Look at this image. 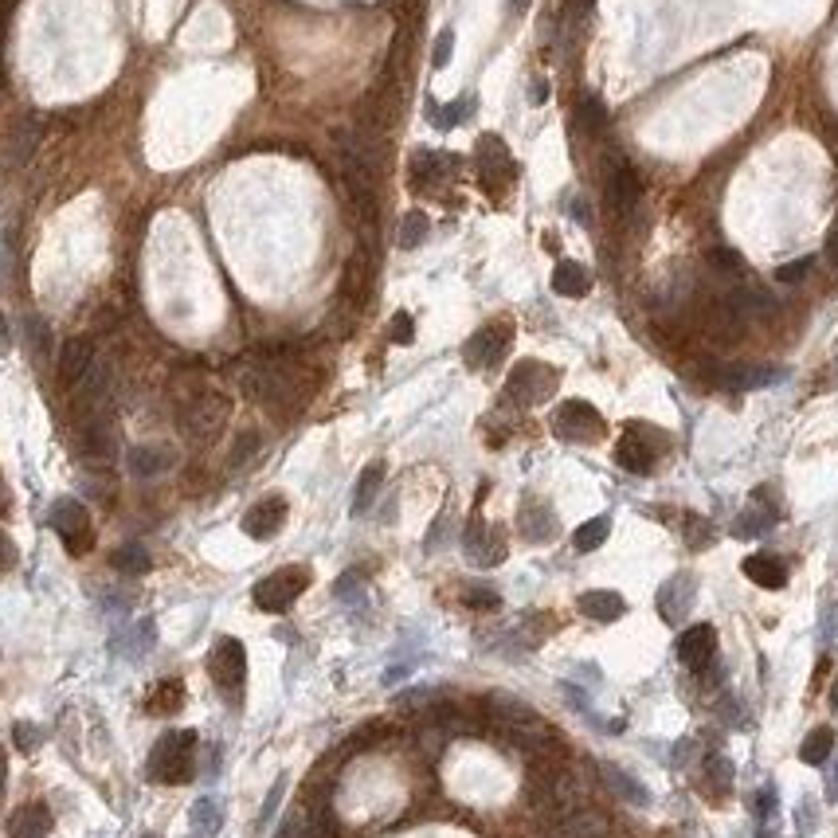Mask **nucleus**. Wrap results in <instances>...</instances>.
Returning <instances> with one entry per match:
<instances>
[{
    "label": "nucleus",
    "mask_w": 838,
    "mask_h": 838,
    "mask_svg": "<svg viewBox=\"0 0 838 838\" xmlns=\"http://www.w3.org/2000/svg\"><path fill=\"white\" fill-rule=\"evenodd\" d=\"M177 710H185V682L180 678H161L153 690H149V698H146V713H177Z\"/></svg>",
    "instance_id": "393cba45"
},
{
    "label": "nucleus",
    "mask_w": 838,
    "mask_h": 838,
    "mask_svg": "<svg viewBox=\"0 0 838 838\" xmlns=\"http://www.w3.org/2000/svg\"><path fill=\"white\" fill-rule=\"evenodd\" d=\"M357 580H361L357 572H345L342 580H337V588H333V592H337V599H353V596H357V588H361Z\"/></svg>",
    "instance_id": "603ef678"
},
{
    "label": "nucleus",
    "mask_w": 838,
    "mask_h": 838,
    "mask_svg": "<svg viewBox=\"0 0 838 838\" xmlns=\"http://www.w3.org/2000/svg\"><path fill=\"white\" fill-rule=\"evenodd\" d=\"M756 838H772V831H768V827H761V831H756Z\"/></svg>",
    "instance_id": "e2e57ef3"
},
{
    "label": "nucleus",
    "mask_w": 838,
    "mask_h": 838,
    "mask_svg": "<svg viewBox=\"0 0 838 838\" xmlns=\"http://www.w3.org/2000/svg\"><path fill=\"white\" fill-rule=\"evenodd\" d=\"M146 776L153 783H165V788H177V783H189L196 776V732L192 729H173L165 737H157Z\"/></svg>",
    "instance_id": "f257e3e1"
},
{
    "label": "nucleus",
    "mask_w": 838,
    "mask_h": 838,
    "mask_svg": "<svg viewBox=\"0 0 838 838\" xmlns=\"http://www.w3.org/2000/svg\"><path fill=\"white\" fill-rule=\"evenodd\" d=\"M604 780H608V788L619 795L623 803H631V807H650V788H643L631 772H623L619 764H604Z\"/></svg>",
    "instance_id": "5701e85b"
},
{
    "label": "nucleus",
    "mask_w": 838,
    "mask_h": 838,
    "mask_svg": "<svg viewBox=\"0 0 838 838\" xmlns=\"http://www.w3.org/2000/svg\"><path fill=\"white\" fill-rule=\"evenodd\" d=\"M286 526V497H263V502H255L251 509L243 514V533L255 537V541H271L274 533Z\"/></svg>",
    "instance_id": "9b49d317"
},
{
    "label": "nucleus",
    "mask_w": 838,
    "mask_h": 838,
    "mask_svg": "<svg viewBox=\"0 0 838 838\" xmlns=\"http://www.w3.org/2000/svg\"><path fill=\"white\" fill-rule=\"evenodd\" d=\"M8 506H12V497H8V482H5V475H0V517L8 514Z\"/></svg>",
    "instance_id": "5fc2aeb1"
},
{
    "label": "nucleus",
    "mask_w": 838,
    "mask_h": 838,
    "mask_svg": "<svg viewBox=\"0 0 838 838\" xmlns=\"http://www.w3.org/2000/svg\"><path fill=\"white\" fill-rule=\"evenodd\" d=\"M208 674H212L216 690L224 693V698L240 701L243 693V678H247V650L240 639L231 635H220L212 643V654H208Z\"/></svg>",
    "instance_id": "f03ea898"
},
{
    "label": "nucleus",
    "mask_w": 838,
    "mask_h": 838,
    "mask_svg": "<svg viewBox=\"0 0 838 838\" xmlns=\"http://www.w3.org/2000/svg\"><path fill=\"white\" fill-rule=\"evenodd\" d=\"M705 768H710V788H713V792H729V783H732V764L725 761V756H713V761L705 764Z\"/></svg>",
    "instance_id": "a19ab883"
},
{
    "label": "nucleus",
    "mask_w": 838,
    "mask_h": 838,
    "mask_svg": "<svg viewBox=\"0 0 838 838\" xmlns=\"http://www.w3.org/2000/svg\"><path fill=\"white\" fill-rule=\"evenodd\" d=\"M463 548H466V557L475 560L478 568H494V565H502V560H506V537L497 533L494 526H486L478 514L466 521Z\"/></svg>",
    "instance_id": "1a4fd4ad"
},
{
    "label": "nucleus",
    "mask_w": 838,
    "mask_h": 838,
    "mask_svg": "<svg viewBox=\"0 0 838 838\" xmlns=\"http://www.w3.org/2000/svg\"><path fill=\"white\" fill-rule=\"evenodd\" d=\"M553 427H557V435L560 439H568V443H599L604 439V415H599L592 404H584V400H565L557 408L553 415Z\"/></svg>",
    "instance_id": "0eeeda50"
},
{
    "label": "nucleus",
    "mask_w": 838,
    "mask_h": 838,
    "mask_svg": "<svg viewBox=\"0 0 838 838\" xmlns=\"http://www.w3.org/2000/svg\"><path fill=\"white\" fill-rule=\"evenodd\" d=\"M831 705L838 710V678H834V686H831Z\"/></svg>",
    "instance_id": "680f3d73"
},
{
    "label": "nucleus",
    "mask_w": 838,
    "mask_h": 838,
    "mask_svg": "<svg viewBox=\"0 0 838 838\" xmlns=\"http://www.w3.org/2000/svg\"><path fill=\"white\" fill-rule=\"evenodd\" d=\"M141 838H161V834H141Z\"/></svg>",
    "instance_id": "0e129e2a"
},
{
    "label": "nucleus",
    "mask_w": 838,
    "mask_h": 838,
    "mask_svg": "<svg viewBox=\"0 0 838 838\" xmlns=\"http://www.w3.org/2000/svg\"><path fill=\"white\" fill-rule=\"evenodd\" d=\"M693 596H698V584H693V576H690V572H678V576H670V580L662 584V592H659V611L666 615V619H682V615L693 608Z\"/></svg>",
    "instance_id": "f3484780"
},
{
    "label": "nucleus",
    "mask_w": 838,
    "mask_h": 838,
    "mask_svg": "<svg viewBox=\"0 0 838 838\" xmlns=\"http://www.w3.org/2000/svg\"><path fill=\"white\" fill-rule=\"evenodd\" d=\"M384 486V463H369L364 466V475L357 478V494H353V514H364V509H373L376 494Z\"/></svg>",
    "instance_id": "cd10ccee"
},
{
    "label": "nucleus",
    "mask_w": 838,
    "mask_h": 838,
    "mask_svg": "<svg viewBox=\"0 0 838 838\" xmlns=\"http://www.w3.org/2000/svg\"><path fill=\"white\" fill-rule=\"evenodd\" d=\"M310 588V568H302V565H286V568H279V572H271V576H263V580L255 584V604L263 608V611H271V615H279V611H286V608H294V599L302 596Z\"/></svg>",
    "instance_id": "20e7f679"
},
{
    "label": "nucleus",
    "mask_w": 838,
    "mask_h": 838,
    "mask_svg": "<svg viewBox=\"0 0 838 838\" xmlns=\"http://www.w3.org/2000/svg\"><path fill=\"white\" fill-rule=\"evenodd\" d=\"M608 533H611V521L608 517H592V521H584V526L572 533V545L580 548V553H596V548L608 541Z\"/></svg>",
    "instance_id": "2f4dec72"
},
{
    "label": "nucleus",
    "mask_w": 838,
    "mask_h": 838,
    "mask_svg": "<svg viewBox=\"0 0 838 838\" xmlns=\"http://www.w3.org/2000/svg\"><path fill=\"white\" fill-rule=\"evenodd\" d=\"M831 752H834V732H831V729H815V732H811V737L803 741V749H800L803 764H827Z\"/></svg>",
    "instance_id": "473e14b6"
},
{
    "label": "nucleus",
    "mask_w": 838,
    "mask_h": 838,
    "mask_svg": "<svg viewBox=\"0 0 838 838\" xmlns=\"http://www.w3.org/2000/svg\"><path fill=\"white\" fill-rule=\"evenodd\" d=\"M126 466L134 478H157L173 466V451L169 447H157V443H138V447L126 451Z\"/></svg>",
    "instance_id": "a211bd4d"
},
{
    "label": "nucleus",
    "mask_w": 838,
    "mask_h": 838,
    "mask_svg": "<svg viewBox=\"0 0 838 838\" xmlns=\"http://www.w3.org/2000/svg\"><path fill=\"white\" fill-rule=\"evenodd\" d=\"M325 838H330V834H325Z\"/></svg>",
    "instance_id": "69168bd1"
},
{
    "label": "nucleus",
    "mask_w": 838,
    "mask_h": 838,
    "mask_svg": "<svg viewBox=\"0 0 838 838\" xmlns=\"http://www.w3.org/2000/svg\"><path fill=\"white\" fill-rule=\"evenodd\" d=\"M470 114H475V98H458V102H451V107H439L435 110V126L439 129H455L458 122H463V118H470Z\"/></svg>",
    "instance_id": "c9c22d12"
},
{
    "label": "nucleus",
    "mask_w": 838,
    "mask_h": 838,
    "mask_svg": "<svg viewBox=\"0 0 838 838\" xmlns=\"http://www.w3.org/2000/svg\"><path fill=\"white\" fill-rule=\"evenodd\" d=\"M451 51H455V32L443 28L439 39H435V51H431V63H435V67H447V63H451Z\"/></svg>",
    "instance_id": "c03bdc74"
},
{
    "label": "nucleus",
    "mask_w": 838,
    "mask_h": 838,
    "mask_svg": "<svg viewBox=\"0 0 838 838\" xmlns=\"http://www.w3.org/2000/svg\"><path fill=\"white\" fill-rule=\"evenodd\" d=\"M710 541H713L710 521H701V517L686 514V545H690V548H701V545H710Z\"/></svg>",
    "instance_id": "4c0bfd02"
},
{
    "label": "nucleus",
    "mask_w": 838,
    "mask_h": 838,
    "mask_svg": "<svg viewBox=\"0 0 838 838\" xmlns=\"http://www.w3.org/2000/svg\"><path fill=\"white\" fill-rule=\"evenodd\" d=\"M838 639V608H827V619H823V643H834Z\"/></svg>",
    "instance_id": "864d4df0"
},
{
    "label": "nucleus",
    "mask_w": 838,
    "mask_h": 838,
    "mask_svg": "<svg viewBox=\"0 0 838 838\" xmlns=\"http://www.w3.org/2000/svg\"><path fill=\"white\" fill-rule=\"evenodd\" d=\"M553 838H608V819L592 807H576L557 823Z\"/></svg>",
    "instance_id": "412c9836"
},
{
    "label": "nucleus",
    "mask_w": 838,
    "mask_h": 838,
    "mask_svg": "<svg viewBox=\"0 0 838 838\" xmlns=\"http://www.w3.org/2000/svg\"><path fill=\"white\" fill-rule=\"evenodd\" d=\"M458 169V161L451 153H427V149H419L412 157V177H415V185H431V180H439V177H451Z\"/></svg>",
    "instance_id": "bb28decb"
},
{
    "label": "nucleus",
    "mask_w": 838,
    "mask_h": 838,
    "mask_svg": "<svg viewBox=\"0 0 838 838\" xmlns=\"http://www.w3.org/2000/svg\"><path fill=\"white\" fill-rule=\"evenodd\" d=\"M16 560H20V553H16V545H12V537L0 533V572L16 568Z\"/></svg>",
    "instance_id": "de8ad7c7"
},
{
    "label": "nucleus",
    "mask_w": 838,
    "mask_h": 838,
    "mask_svg": "<svg viewBox=\"0 0 838 838\" xmlns=\"http://www.w3.org/2000/svg\"><path fill=\"white\" fill-rule=\"evenodd\" d=\"M674 650H678V659H682L690 670H701V666H710L713 650H717V631L710 623H693V627H686V631L678 635Z\"/></svg>",
    "instance_id": "f8f14e48"
},
{
    "label": "nucleus",
    "mask_w": 838,
    "mask_h": 838,
    "mask_svg": "<svg viewBox=\"0 0 838 838\" xmlns=\"http://www.w3.org/2000/svg\"><path fill=\"white\" fill-rule=\"evenodd\" d=\"M463 599L470 608H497V592H486V588H470Z\"/></svg>",
    "instance_id": "09e8293b"
},
{
    "label": "nucleus",
    "mask_w": 838,
    "mask_h": 838,
    "mask_svg": "<svg viewBox=\"0 0 838 838\" xmlns=\"http://www.w3.org/2000/svg\"><path fill=\"white\" fill-rule=\"evenodd\" d=\"M95 364V345L87 337H71L59 349V381L63 384H78L87 376V369Z\"/></svg>",
    "instance_id": "6ab92c4d"
},
{
    "label": "nucleus",
    "mask_w": 838,
    "mask_h": 838,
    "mask_svg": "<svg viewBox=\"0 0 838 838\" xmlns=\"http://www.w3.org/2000/svg\"><path fill=\"white\" fill-rule=\"evenodd\" d=\"M710 263L717 271H725V274H741L744 271V259H741V251H732V247H717V251H710Z\"/></svg>",
    "instance_id": "ea45409f"
},
{
    "label": "nucleus",
    "mask_w": 838,
    "mask_h": 838,
    "mask_svg": "<svg viewBox=\"0 0 838 838\" xmlns=\"http://www.w3.org/2000/svg\"><path fill=\"white\" fill-rule=\"evenodd\" d=\"M228 424V400L220 392H204L196 396L185 412H180V431L192 443H212L220 435V427Z\"/></svg>",
    "instance_id": "423d86ee"
},
{
    "label": "nucleus",
    "mask_w": 838,
    "mask_h": 838,
    "mask_svg": "<svg viewBox=\"0 0 838 838\" xmlns=\"http://www.w3.org/2000/svg\"><path fill=\"white\" fill-rule=\"evenodd\" d=\"M12 337H8V325H5V313H0V349H8Z\"/></svg>",
    "instance_id": "13d9d810"
},
{
    "label": "nucleus",
    "mask_w": 838,
    "mask_h": 838,
    "mask_svg": "<svg viewBox=\"0 0 838 838\" xmlns=\"http://www.w3.org/2000/svg\"><path fill=\"white\" fill-rule=\"evenodd\" d=\"M110 565H114L118 572H126V576H146V572L153 568V557H149L141 545H122V548H118V553L110 557Z\"/></svg>",
    "instance_id": "7c9ffc66"
},
{
    "label": "nucleus",
    "mask_w": 838,
    "mask_h": 838,
    "mask_svg": "<svg viewBox=\"0 0 838 838\" xmlns=\"http://www.w3.org/2000/svg\"><path fill=\"white\" fill-rule=\"evenodd\" d=\"M412 337H415V322H412V313H396L392 318V342L396 345H412Z\"/></svg>",
    "instance_id": "37998d69"
},
{
    "label": "nucleus",
    "mask_w": 838,
    "mask_h": 838,
    "mask_svg": "<svg viewBox=\"0 0 838 838\" xmlns=\"http://www.w3.org/2000/svg\"><path fill=\"white\" fill-rule=\"evenodd\" d=\"M28 342L36 345V353H47V325L36 313H28Z\"/></svg>",
    "instance_id": "49530a36"
},
{
    "label": "nucleus",
    "mask_w": 838,
    "mask_h": 838,
    "mask_svg": "<svg viewBox=\"0 0 838 838\" xmlns=\"http://www.w3.org/2000/svg\"><path fill=\"white\" fill-rule=\"evenodd\" d=\"M580 122L592 129H604V122H608V110H604V102H599L596 95H584V102H580Z\"/></svg>",
    "instance_id": "e433bc0d"
},
{
    "label": "nucleus",
    "mask_w": 838,
    "mask_h": 838,
    "mask_svg": "<svg viewBox=\"0 0 838 838\" xmlns=\"http://www.w3.org/2000/svg\"><path fill=\"white\" fill-rule=\"evenodd\" d=\"M51 827H56V819H51V807L44 800H32L12 811L8 819V834L12 838H47Z\"/></svg>",
    "instance_id": "2eb2a0df"
},
{
    "label": "nucleus",
    "mask_w": 838,
    "mask_h": 838,
    "mask_svg": "<svg viewBox=\"0 0 838 838\" xmlns=\"http://www.w3.org/2000/svg\"><path fill=\"white\" fill-rule=\"evenodd\" d=\"M553 291L565 294V298H584L592 291V271L576 259H560L557 271H553Z\"/></svg>",
    "instance_id": "4be33fe9"
},
{
    "label": "nucleus",
    "mask_w": 838,
    "mask_h": 838,
    "mask_svg": "<svg viewBox=\"0 0 838 838\" xmlns=\"http://www.w3.org/2000/svg\"><path fill=\"white\" fill-rule=\"evenodd\" d=\"M12 737H16V744L24 752H32V749H39V737H44V732H39L36 725H28V721H20L16 729H12Z\"/></svg>",
    "instance_id": "a18cd8bd"
},
{
    "label": "nucleus",
    "mask_w": 838,
    "mask_h": 838,
    "mask_svg": "<svg viewBox=\"0 0 838 838\" xmlns=\"http://www.w3.org/2000/svg\"><path fill=\"white\" fill-rule=\"evenodd\" d=\"M282 795H286V776H279V780H274V788L267 792V803H263V811H259V831H263L267 823H271V815H274V811H279Z\"/></svg>",
    "instance_id": "79ce46f5"
},
{
    "label": "nucleus",
    "mask_w": 838,
    "mask_h": 838,
    "mask_svg": "<svg viewBox=\"0 0 838 838\" xmlns=\"http://www.w3.org/2000/svg\"><path fill=\"white\" fill-rule=\"evenodd\" d=\"M529 98H533V102H545V98H548V95H545V83H533V95H529Z\"/></svg>",
    "instance_id": "bf43d9fd"
},
{
    "label": "nucleus",
    "mask_w": 838,
    "mask_h": 838,
    "mask_svg": "<svg viewBox=\"0 0 838 838\" xmlns=\"http://www.w3.org/2000/svg\"><path fill=\"white\" fill-rule=\"evenodd\" d=\"M827 259H831V267L838 271V231L831 235V240H827Z\"/></svg>",
    "instance_id": "6e6d98bb"
},
{
    "label": "nucleus",
    "mask_w": 838,
    "mask_h": 838,
    "mask_svg": "<svg viewBox=\"0 0 838 838\" xmlns=\"http://www.w3.org/2000/svg\"><path fill=\"white\" fill-rule=\"evenodd\" d=\"M783 369H768V364H729V369L717 373V384L732 388V392H752V388H768L783 381Z\"/></svg>",
    "instance_id": "ddd939ff"
},
{
    "label": "nucleus",
    "mask_w": 838,
    "mask_h": 838,
    "mask_svg": "<svg viewBox=\"0 0 838 838\" xmlns=\"http://www.w3.org/2000/svg\"><path fill=\"white\" fill-rule=\"evenodd\" d=\"M654 458H659V455H654L650 443L639 435V427H631L619 443H615V463H619L623 470H631V475H650Z\"/></svg>",
    "instance_id": "dca6fc26"
},
{
    "label": "nucleus",
    "mask_w": 838,
    "mask_h": 838,
    "mask_svg": "<svg viewBox=\"0 0 838 838\" xmlns=\"http://www.w3.org/2000/svg\"><path fill=\"white\" fill-rule=\"evenodd\" d=\"M756 815H761V819L776 815V788H764L761 795H756Z\"/></svg>",
    "instance_id": "3c124183"
},
{
    "label": "nucleus",
    "mask_w": 838,
    "mask_h": 838,
    "mask_svg": "<svg viewBox=\"0 0 838 838\" xmlns=\"http://www.w3.org/2000/svg\"><path fill=\"white\" fill-rule=\"evenodd\" d=\"M509 337H514V330H509V322H494V325H482V330L470 337L466 349H463V357L470 369H494L497 361L506 357V349H509Z\"/></svg>",
    "instance_id": "6e6552de"
},
{
    "label": "nucleus",
    "mask_w": 838,
    "mask_h": 838,
    "mask_svg": "<svg viewBox=\"0 0 838 838\" xmlns=\"http://www.w3.org/2000/svg\"><path fill=\"white\" fill-rule=\"evenodd\" d=\"M478 173H482V185L486 189H497V185H509L517 173V165H514V157H509L506 149V141L502 138H478Z\"/></svg>",
    "instance_id": "9d476101"
},
{
    "label": "nucleus",
    "mask_w": 838,
    "mask_h": 838,
    "mask_svg": "<svg viewBox=\"0 0 838 838\" xmlns=\"http://www.w3.org/2000/svg\"><path fill=\"white\" fill-rule=\"evenodd\" d=\"M517 526H521V537H526V541L545 545L557 537V514L545 502H537V497H526L517 509Z\"/></svg>",
    "instance_id": "4468645a"
},
{
    "label": "nucleus",
    "mask_w": 838,
    "mask_h": 838,
    "mask_svg": "<svg viewBox=\"0 0 838 838\" xmlns=\"http://www.w3.org/2000/svg\"><path fill=\"white\" fill-rule=\"evenodd\" d=\"M580 615H588V619H596V623H615L619 615H627V599L619 592H584Z\"/></svg>",
    "instance_id": "b1692460"
},
{
    "label": "nucleus",
    "mask_w": 838,
    "mask_h": 838,
    "mask_svg": "<svg viewBox=\"0 0 838 838\" xmlns=\"http://www.w3.org/2000/svg\"><path fill=\"white\" fill-rule=\"evenodd\" d=\"M427 231H431L427 216L424 212H408V216H404V224H400V247H404V251H412V247H419V243L427 240Z\"/></svg>",
    "instance_id": "72a5a7b5"
},
{
    "label": "nucleus",
    "mask_w": 838,
    "mask_h": 838,
    "mask_svg": "<svg viewBox=\"0 0 838 838\" xmlns=\"http://www.w3.org/2000/svg\"><path fill=\"white\" fill-rule=\"evenodd\" d=\"M5 780H8V756L0 749V800H5Z\"/></svg>",
    "instance_id": "4d7b16f0"
},
{
    "label": "nucleus",
    "mask_w": 838,
    "mask_h": 838,
    "mask_svg": "<svg viewBox=\"0 0 838 838\" xmlns=\"http://www.w3.org/2000/svg\"><path fill=\"white\" fill-rule=\"evenodd\" d=\"M608 204H611V212H619V216H631L635 204H639V180L623 161H615V169L608 173Z\"/></svg>",
    "instance_id": "aec40b11"
},
{
    "label": "nucleus",
    "mask_w": 838,
    "mask_h": 838,
    "mask_svg": "<svg viewBox=\"0 0 838 838\" xmlns=\"http://www.w3.org/2000/svg\"><path fill=\"white\" fill-rule=\"evenodd\" d=\"M557 384H560V376H557V369H548L545 361H521V364H514V373H509V381H506V396L517 400L521 408H533V404H545L553 396Z\"/></svg>",
    "instance_id": "39448f33"
},
{
    "label": "nucleus",
    "mask_w": 838,
    "mask_h": 838,
    "mask_svg": "<svg viewBox=\"0 0 838 838\" xmlns=\"http://www.w3.org/2000/svg\"><path fill=\"white\" fill-rule=\"evenodd\" d=\"M811 267H815V259L811 255H803V259H795V263H783L780 271H776V282H803L807 274H811Z\"/></svg>",
    "instance_id": "58836bf2"
},
{
    "label": "nucleus",
    "mask_w": 838,
    "mask_h": 838,
    "mask_svg": "<svg viewBox=\"0 0 838 838\" xmlns=\"http://www.w3.org/2000/svg\"><path fill=\"white\" fill-rule=\"evenodd\" d=\"M51 529L59 533L63 548H67L71 557H87L90 548H95V529H90V514L83 502H75V497H59L56 506H51Z\"/></svg>",
    "instance_id": "7ed1b4c3"
},
{
    "label": "nucleus",
    "mask_w": 838,
    "mask_h": 838,
    "mask_svg": "<svg viewBox=\"0 0 838 838\" xmlns=\"http://www.w3.org/2000/svg\"><path fill=\"white\" fill-rule=\"evenodd\" d=\"M189 823L204 838H212V834H220V827H224V807H220V800H212V795H200L189 811Z\"/></svg>",
    "instance_id": "c756f323"
},
{
    "label": "nucleus",
    "mask_w": 838,
    "mask_h": 838,
    "mask_svg": "<svg viewBox=\"0 0 838 838\" xmlns=\"http://www.w3.org/2000/svg\"><path fill=\"white\" fill-rule=\"evenodd\" d=\"M529 8V0H509V12H514V16H517V12H526Z\"/></svg>",
    "instance_id": "052dcab7"
},
{
    "label": "nucleus",
    "mask_w": 838,
    "mask_h": 838,
    "mask_svg": "<svg viewBox=\"0 0 838 838\" xmlns=\"http://www.w3.org/2000/svg\"><path fill=\"white\" fill-rule=\"evenodd\" d=\"M36 126L32 122H20V129H16V138H12V146H8V161L12 165H24L32 157V149H36Z\"/></svg>",
    "instance_id": "f704fd0d"
},
{
    "label": "nucleus",
    "mask_w": 838,
    "mask_h": 838,
    "mask_svg": "<svg viewBox=\"0 0 838 838\" xmlns=\"http://www.w3.org/2000/svg\"><path fill=\"white\" fill-rule=\"evenodd\" d=\"M744 576H749L752 584L768 588V592H776V588L788 584V568H783V560L768 557V553H756V557L744 560Z\"/></svg>",
    "instance_id": "a878e982"
},
{
    "label": "nucleus",
    "mask_w": 838,
    "mask_h": 838,
    "mask_svg": "<svg viewBox=\"0 0 838 838\" xmlns=\"http://www.w3.org/2000/svg\"><path fill=\"white\" fill-rule=\"evenodd\" d=\"M274 838H302V815H286L279 823V831H274Z\"/></svg>",
    "instance_id": "8fccbe9b"
},
{
    "label": "nucleus",
    "mask_w": 838,
    "mask_h": 838,
    "mask_svg": "<svg viewBox=\"0 0 838 838\" xmlns=\"http://www.w3.org/2000/svg\"><path fill=\"white\" fill-rule=\"evenodd\" d=\"M772 521H776V509H768L764 502H761V494L752 497V506L744 509V514L732 521V537H761Z\"/></svg>",
    "instance_id": "c85d7f7f"
}]
</instances>
